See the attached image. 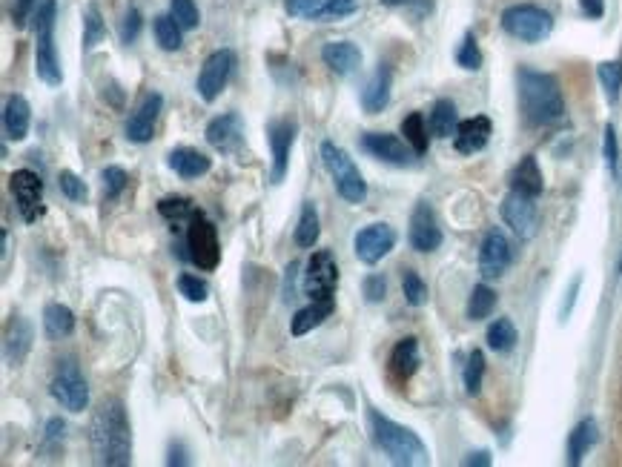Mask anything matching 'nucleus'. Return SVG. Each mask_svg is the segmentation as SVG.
I'll use <instances>...</instances> for the list:
<instances>
[{
  "label": "nucleus",
  "instance_id": "obj_18",
  "mask_svg": "<svg viewBox=\"0 0 622 467\" xmlns=\"http://www.w3.org/2000/svg\"><path fill=\"white\" fill-rule=\"evenodd\" d=\"M207 144L221 152V155H236L241 144H244V118L238 112H224L213 118L207 129H204Z\"/></svg>",
  "mask_w": 622,
  "mask_h": 467
},
{
  "label": "nucleus",
  "instance_id": "obj_13",
  "mask_svg": "<svg viewBox=\"0 0 622 467\" xmlns=\"http://www.w3.org/2000/svg\"><path fill=\"white\" fill-rule=\"evenodd\" d=\"M534 201H537V198L522 195V192L514 190L508 192L505 201H502V218H505V224H508L522 241L534 238L539 230V210Z\"/></svg>",
  "mask_w": 622,
  "mask_h": 467
},
{
  "label": "nucleus",
  "instance_id": "obj_32",
  "mask_svg": "<svg viewBox=\"0 0 622 467\" xmlns=\"http://www.w3.org/2000/svg\"><path fill=\"white\" fill-rule=\"evenodd\" d=\"M319 235H322V227H319L316 204H313V201H304V204H301L299 224H296V244H299L301 250H310V247H316Z\"/></svg>",
  "mask_w": 622,
  "mask_h": 467
},
{
  "label": "nucleus",
  "instance_id": "obj_35",
  "mask_svg": "<svg viewBox=\"0 0 622 467\" xmlns=\"http://www.w3.org/2000/svg\"><path fill=\"white\" fill-rule=\"evenodd\" d=\"M496 310V293L488 284H476L468 298V319L485 321Z\"/></svg>",
  "mask_w": 622,
  "mask_h": 467
},
{
  "label": "nucleus",
  "instance_id": "obj_47",
  "mask_svg": "<svg viewBox=\"0 0 622 467\" xmlns=\"http://www.w3.org/2000/svg\"><path fill=\"white\" fill-rule=\"evenodd\" d=\"M58 187H61V192H64L69 201H75V204L86 201V195H89L84 181H81L75 172H69V170H64L61 175H58Z\"/></svg>",
  "mask_w": 622,
  "mask_h": 467
},
{
  "label": "nucleus",
  "instance_id": "obj_53",
  "mask_svg": "<svg viewBox=\"0 0 622 467\" xmlns=\"http://www.w3.org/2000/svg\"><path fill=\"white\" fill-rule=\"evenodd\" d=\"M35 3L38 0H15V9H12V21L18 29L26 26V21H32V12H35Z\"/></svg>",
  "mask_w": 622,
  "mask_h": 467
},
{
  "label": "nucleus",
  "instance_id": "obj_12",
  "mask_svg": "<svg viewBox=\"0 0 622 467\" xmlns=\"http://www.w3.org/2000/svg\"><path fill=\"white\" fill-rule=\"evenodd\" d=\"M393 247H396V230L390 224H385V221L367 224L365 230H359L356 238H353V253L367 267L379 264Z\"/></svg>",
  "mask_w": 622,
  "mask_h": 467
},
{
  "label": "nucleus",
  "instance_id": "obj_51",
  "mask_svg": "<svg viewBox=\"0 0 622 467\" xmlns=\"http://www.w3.org/2000/svg\"><path fill=\"white\" fill-rule=\"evenodd\" d=\"M324 6V0H287V15L290 18H313Z\"/></svg>",
  "mask_w": 622,
  "mask_h": 467
},
{
  "label": "nucleus",
  "instance_id": "obj_38",
  "mask_svg": "<svg viewBox=\"0 0 622 467\" xmlns=\"http://www.w3.org/2000/svg\"><path fill=\"white\" fill-rule=\"evenodd\" d=\"M107 38V26H104V18L98 12L95 3H89L84 12V49H95L98 43Z\"/></svg>",
  "mask_w": 622,
  "mask_h": 467
},
{
  "label": "nucleus",
  "instance_id": "obj_6",
  "mask_svg": "<svg viewBox=\"0 0 622 467\" xmlns=\"http://www.w3.org/2000/svg\"><path fill=\"white\" fill-rule=\"evenodd\" d=\"M502 29L516 41L539 43L554 32V18L534 3H516L502 12Z\"/></svg>",
  "mask_w": 622,
  "mask_h": 467
},
{
  "label": "nucleus",
  "instance_id": "obj_48",
  "mask_svg": "<svg viewBox=\"0 0 622 467\" xmlns=\"http://www.w3.org/2000/svg\"><path fill=\"white\" fill-rule=\"evenodd\" d=\"M602 155H605V167L611 175H617V164H620V147H617V129L605 127V141H602Z\"/></svg>",
  "mask_w": 622,
  "mask_h": 467
},
{
  "label": "nucleus",
  "instance_id": "obj_56",
  "mask_svg": "<svg viewBox=\"0 0 622 467\" xmlns=\"http://www.w3.org/2000/svg\"><path fill=\"white\" fill-rule=\"evenodd\" d=\"M167 465L170 467H187L190 465V459H187V450L181 442H172L170 445V456H167Z\"/></svg>",
  "mask_w": 622,
  "mask_h": 467
},
{
  "label": "nucleus",
  "instance_id": "obj_2",
  "mask_svg": "<svg viewBox=\"0 0 622 467\" xmlns=\"http://www.w3.org/2000/svg\"><path fill=\"white\" fill-rule=\"evenodd\" d=\"M519 81V104H522V115L531 127H551L565 118V98L559 81L548 72H537V69H519L516 75Z\"/></svg>",
  "mask_w": 622,
  "mask_h": 467
},
{
  "label": "nucleus",
  "instance_id": "obj_5",
  "mask_svg": "<svg viewBox=\"0 0 622 467\" xmlns=\"http://www.w3.org/2000/svg\"><path fill=\"white\" fill-rule=\"evenodd\" d=\"M322 161L327 172L333 175V184H336V190L344 201L347 204H362L367 198V181L362 178L356 161L342 147H336L333 141L322 144Z\"/></svg>",
  "mask_w": 622,
  "mask_h": 467
},
{
  "label": "nucleus",
  "instance_id": "obj_54",
  "mask_svg": "<svg viewBox=\"0 0 622 467\" xmlns=\"http://www.w3.org/2000/svg\"><path fill=\"white\" fill-rule=\"evenodd\" d=\"M385 6H393V9H413L419 15H425L433 9V0H382Z\"/></svg>",
  "mask_w": 622,
  "mask_h": 467
},
{
  "label": "nucleus",
  "instance_id": "obj_22",
  "mask_svg": "<svg viewBox=\"0 0 622 467\" xmlns=\"http://www.w3.org/2000/svg\"><path fill=\"white\" fill-rule=\"evenodd\" d=\"M419 364H422V356H419V341L413 339V336H408V339L399 341V344L393 347V353H390V361H387L390 379H393L396 384L410 382V379L416 376Z\"/></svg>",
  "mask_w": 622,
  "mask_h": 467
},
{
  "label": "nucleus",
  "instance_id": "obj_46",
  "mask_svg": "<svg viewBox=\"0 0 622 467\" xmlns=\"http://www.w3.org/2000/svg\"><path fill=\"white\" fill-rule=\"evenodd\" d=\"M178 290H181V296L187 298V301H193V304H201L210 296V287L198 276H190V273L178 276Z\"/></svg>",
  "mask_w": 622,
  "mask_h": 467
},
{
  "label": "nucleus",
  "instance_id": "obj_52",
  "mask_svg": "<svg viewBox=\"0 0 622 467\" xmlns=\"http://www.w3.org/2000/svg\"><path fill=\"white\" fill-rule=\"evenodd\" d=\"M580 287H582V276H577L571 281V287H568V296L562 301V310H559V319L568 321L571 319V313H574V304H577V296H580Z\"/></svg>",
  "mask_w": 622,
  "mask_h": 467
},
{
  "label": "nucleus",
  "instance_id": "obj_30",
  "mask_svg": "<svg viewBox=\"0 0 622 467\" xmlns=\"http://www.w3.org/2000/svg\"><path fill=\"white\" fill-rule=\"evenodd\" d=\"M597 442V422L594 419H582L580 425L571 430L568 436V465H582V459L588 456V450Z\"/></svg>",
  "mask_w": 622,
  "mask_h": 467
},
{
  "label": "nucleus",
  "instance_id": "obj_27",
  "mask_svg": "<svg viewBox=\"0 0 622 467\" xmlns=\"http://www.w3.org/2000/svg\"><path fill=\"white\" fill-rule=\"evenodd\" d=\"M511 190L522 192V195H531V198H539V195H542V190H545V178H542V170H539L534 155H525V158L514 167V172H511Z\"/></svg>",
  "mask_w": 622,
  "mask_h": 467
},
{
  "label": "nucleus",
  "instance_id": "obj_16",
  "mask_svg": "<svg viewBox=\"0 0 622 467\" xmlns=\"http://www.w3.org/2000/svg\"><path fill=\"white\" fill-rule=\"evenodd\" d=\"M296 124L287 118H276L267 124V141L273 149V167H270V181L281 184L284 175L290 170V149L296 144Z\"/></svg>",
  "mask_w": 622,
  "mask_h": 467
},
{
  "label": "nucleus",
  "instance_id": "obj_14",
  "mask_svg": "<svg viewBox=\"0 0 622 467\" xmlns=\"http://www.w3.org/2000/svg\"><path fill=\"white\" fill-rule=\"evenodd\" d=\"M359 144L367 155H373L376 161L393 164V167H410L416 158L408 141H402L399 135H390V132H365Z\"/></svg>",
  "mask_w": 622,
  "mask_h": 467
},
{
  "label": "nucleus",
  "instance_id": "obj_44",
  "mask_svg": "<svg viewBox=\"0 0 622 467\" xmlns=\"http://www.w3.org/2000/svg\"><path fill=\"white\" fill-rule=\"evenodd\" d=\"M101 181H104V198L115 201V198H121V192L127 190L129 175L121 167H107V170L101 172Z\"/></svg>",
  "mask_w": 622,
  "mask_h": 467
},
{
  "label": "nucleus",
  "instance_id": "obj_10",
  "mask_svg": "<svg viewBox=\"0 0 622 467\" xmlns=\"http://www.w3.org/2000/svg\"><path fill=\"white\" fill-rule=\"evenodd\" d=\"M233 69H236V52L233 49L213 52L201 66V72H198V84H195L198 86V95L207 104L218 101V95L224 92V86L230 84V78H233Z\"/></svg>",
  "mask_w": 622,
  "mask_h": 467
},
{
  "label": "nucleus",
  "instance_id": "obj_59",
  "mask_svg": "<svg viewBox=\"0 0 622 467\" xmlns=\"http://www.w3.org/2000/svg\"><path fill=\"white\" fill-rule=\"evenodd\" d=\"M465 465H468V467H488V465H491V453H488V450H479V453H471V456L465 459Z\"/></svg>",
  "mask_w": 622,
  "mask_h": 467
},
{
  "label": "nucleus",
  "instance_id": "obj_55",
  "mask_svg": "<svg viewBox=\"0 0 622 467\" xmlns=\"http://www.w3.org/2000/svg\"><path fill=\"white\" fill-rule=\"evenodd\" d=\"M64 430H66V425L61 422V419H49V425H46V436H43V447L58 445V442L64 439Z\"/></svg>",
  "mask_w": 622,
  "mask_h": 467
},
{
  "label": "nucleus",
  "instance_id": "obj_31",
  "mask_svg": "<svg viewBox=\"0 0 622 467\" xmlns=\"http://www.w3.org/2000/svg\"><path fill=\"white\" fill-rule=\"evenodd\" d=\"M430 132L436 138H451L459 129V115H456V104L448 98H439L433 109H430Z\"/></svg>",
  "mask_w": 622,
  "mask_h": 467
},
{
  "label": "nucleus",
  "instance_id": "obj_58",
  "mask_svg": "<svg viewBox=\"0 0 622 467\" xmlns=\"http://www.w3.org/2000/svg\"><path fill=\"white\" fill-rule=\"evenodd\" d=\"M296 273H299V264H290V267H287V276H284V298H287V301H290V298H296V293H293Z\"/></svg>",
  "mask_w": 622,
  "mask_h": 467
},
{
  "label": "nucleus",
  "instance_id": "obj_7",
  "mask_svg": "<svg viewBox=\"0 0 622 467\" xmlns=\"http://www.w3.org/2000/svg\"><path fill=\"white\" fill-rule=\"evenodd\" d=\"M49 393L69 413H84L86 407H89V384H86L78 361H58V370H55L52 384H49Z\"/></svg>",
  "mask_w": 622,
  "mask_h": 467
},
{
  "label": "nucleus",
  "instance_id": "obj_15",
  "mask_svg": "<svg viewBox=\"0 0 622 467\" xmlns=\"http://www.w3.org/2000/svg\"><path fill=\"white\" fill-rule=\"evenodd\" d=\"M514 261V250H511V241L502 230H491L482 241V250H479V273L485 281H494L508 273Z\"/></svg>",
  "mask_w": 622,
  "mask_h": 467
},
{
  "label": "nucleus",
  "instance_id": "obj_42",
  "mask_svg": "<svg viewBox=\"0 0 622 467\" xmlns=\"http://www.w3.org/2000/svg\"><path fill=\"white\" fill-rule=\"evenodd\" d=\"M359 0H324V6L313 15V21H342L356 15Z\"/></svg>",
  "mask_w": 622,
  "mask_h": 467
},
{
  "label": "nucleus",
  "instance_id": "obj_39",
  "mask_svg": "<svg viewBox=\"0 0 622 467\" xmlns=\"http://www.w3.org/2000/svg\"><path fill=\"white\" fill-rule=\"evenodd\" d=\"M597 75H600V84L605 89V98L608 104H617L622 89V64L620 61H608V64L597 66Z\"/></svg>",
  "mask_w": 622,
  "mask_h": 467
},
{
  "label": "nucleus",
  "instance_id": "obj_28",
  "mask_svg": "<svg viewBox=\"0 0 622 467\" xmlns=\"http://www.w3.org/2000/svg\"><path fill=\"white\" fill-rule=\"evenodd\" d=\"M333 307H336V304H333V298H330V301H310L307 307H301L299 313L293 316V324H290L293 336L301 339V336L313 333L316 327H322L324 321L330 319Z\"/></svg>",
  "mask_w": 622,
  "mask_h": 467
},
{
  "label": "nucleus",
  "instance_id": "obj_37",
  "mask_svg": "<svg viewBox=\"0 0 622 467\" xmlns=\"http://www.w3.org/2000/svg\"><path fill=\"white\" fill-rule=\"evenodd\" d=\"M158 213L164 215L167 221H172V224H178V221H193V215L198 210H195V204L190 198L175 195V198H161L158 201Z\"/></svg>",
  "mask_w": 622,
  "mask_h": 467
},
{
  "label": "nucleus",
  "instance_id": "obj_33",
  "mask_svg": "<svg viewBox=\"0 0 622 467\" xmlns=\"http://www.w3.org/2000/svg\"><path fill=\"white\" fill-rule=\"evenodd\" d=\"M402 135L408 141L410 147L416 155H425L430 147V135H428V124H425V115L422 112H410L408 118L402 121Z\"/></svg>",
  "mask_w": 622,
  "mask_h": 467
},
{
  "label": "nucleus",
  "instance_id": "obj_25",
  "mask_svg": "<svg viewBox=\"0 0 622 467\" xmlns=\"http://www.w3.org/2000/svg\"><path fill=\"white\" fill-rule=\"evenodd\" d=\"M167 167H170L178 178L193 181V178H201V175H207V172L213 170V161H210L204 152H198V149L178 147L167 155Z\"/></svg>",
  "mask_w": 622,
  "mask_h": 467
},
{
  "label": "nucleus",
  "instance_id": "obj_43",
  "mask_svg": "<svg viewBox=\"0 0 622 467\" xmlns=\"http://www.w3.org/2000/svg\"><path fill=\"white\" fill-rule=\"evenodd\" d=\"M456 64L462 66V69H468V72H476L482 66V52H479V43H476L471 32L462 38L459 49H456Z\"/></svg>",
  "mask_w": 622,
  "mask_h": 467
},
{
  "label": "nucleus",
  "instance_id": "obj_1",
  "mask_svg": "<svg viewBox=\"0 0 622 467\" xmlns=\"http://www.w3.org/2000/svg\"><path fill=\"white\" fill-rule=\"evenodd\" d=\"M89 439H92V453L98 465H132V430H129L127 410L118 399H109L95 410L92 425H89Z\"/></svg>",
  "mask_w": 622,
  "mask_h": 467
},
{
  "label": "nucleus",
  "instance_id": "obj_4",
  "mask_svg": "<svg viewBox=\"0 0 622 467\" xmlns=\"http://www.w3.org/2000/svg\"><path fill=\"white\" fill-rule=\"evenodd\" d=\"M55 0H38L35 12H32V32H35V72L46 86H61L64 72H61V61L55 52Z\"/></svg>",
  "mask_w": 622,
  "mask_h": 467
},
{
  "label": "nucleus",
  "instance_id": "obj_21",
  "mask_svg": "<svg viewBox=\"0 0 622 467\" xmlns=\"http://www.w3.org/2000/svg\"><path fill=\"white\" fill-rule=\"evenodd\" d=\"M491 135H494L491 118L476 115V118H468V121H459V129L453 135V147H456V152H462V155H473V152L488 147Z\"/></svg>",
  "mask_w": 622,
  "mask_h": 467
},
{
  "label": "nucleus",
  "instance_id": "obj_49",
  "mask_svg": "<svg viewBox=\"0 0 622 467\" xmlns=\"http://www.w3.org/2000/svg\"><path fill=\"white\" fill-rule=\"evenodd\" d=\"M362 293H365L367 304H379V301H385L387 278L382 276V273H373V276H367L365 284H362Z\"/></svg>",
  "mask_w": 622,
  "mask_h": 467
},
{
  "label": "nucleus",
  "instance_id": "obj_24",
  "mask_svg": "<svg viewBox=\"0 0 622 467\" xmlns=\"http://www.w3.org/2000/svg\"><path fill=\"white\" fill-rule=\"evenodd\" d=\"M322 61L330 72H336V75L344 78V75H353L362 66V49L350 41H330L324 43Z\"/></svg>",
  "mask_w": 622,
  "mask_h": 467
},
{
  "label": "nucleus",
  "instance_id": "obj_26",
  "mask_svg": "<svg viewBox=\"0 0 622 467\" xmlns=\"http://www.w3.org/2000/svg\"><path fill=\"white\" fill-rule=\"evenodd\" d=\"M29 124H32V109L23 95H12L3 107V132L6 141H23L29 135Z\"/></svg>",
  "mask_w": 622,
  "mask_h": 467
},
{
  "label": "nucleus",
  "instance_id": "obj_9",
  "mask_svg": "<svg viewBox=\"0 0 622 467\" xmlns=\"http://www.w3.org/2000/svg\"><path fill=\"white\" fill-rule=\"evenodd\" d=\"M339 287V264L330 250H319V253L310 255L307 261V273H304V296L310 301H330L333 293Z\"/></svg>",
  "mask_w": 622,
  "mask_h": 467
},
{
  "label": "nucleus",
  "instance_id": "obj_57",
  "mask_svg": "<svg viewBox=\"0 0 622 467\" xmlns=\"http://www.w3.org/2000/svg\"><path fill=\"white\" fill-rule=\"evenodd\" d=\"M582 12L588 15V18H602V12H605V0H580Z\"/></svg>",
  "mask_w": 622,
  "mask_h": 467
},
{
  "label": "nucleus",
  "instance_id": "obj_20",
  "mask_svg": "<svg viewBox=\"0 0 622 467\" xmlns=\"http://www.w3.org/2000/svg\"><path fill=\"white\" fill-rule=\"evenodd\" d=\"M32 341H35L32 324L23 319V316H12V319L6 321V330H3V361L9 367L23 364V359L32 350Z\"/></svg>",
  "mask_w": 622,
  "mask_h": 467
},
{
  "label": "nucleus",
  "instance_id": "obj_11",
  "mask_svg": "<svg viewBox=\"0 0 622 467\" xmlns=\"http://www.w3.org/2000/svg\"><path fill=\"white\" fill-rule=\"evenodd\" d=\"M9 187H12V195H15V204H18V213H21L23 221H26V224H35L43 213L41 175L32 170L12 172Z\"/></svg>",
  "mask_w": 622,
  "mask_h": 467
},
{
  "label": "nucleus",
  "instance_id": "obj_36",
  "mask_svg": "<svg viewBox=\"0 0 622 467\" xmlns=\"http://www.w3.org/2000/svg\"><path fill=\"white\" fill-rule=\"evenodd\" d=\"M152 32H155V41L161 49H167V52L181 49V23L175 21L172 15H158L152 21Z\"/></svg>",
  "mask_w": 622,
  "mask_h": 467
},
{
  "label": "nucleus",
  "instance_id": "obj_17",
  "mask_svg": "<svg viewBox=\"0 0 622 467\" xmlns=\"http://www.w3.org/2000/svg\"><path fill=\"white\" fill-rule=\"evenodd\" d=\"M408 238L410 247L416 253H433V250L442 247V227H439L436 213H433V207H430L428 201H419L413 215H410Z\"/></svg>",
  "mask_w": 622,
  "mask_h": 467
},
{
  "label": "nucleus",
  "instance_id": "obj_8",
  "mask_svg": "<svg viewBox=\"0 0 622 467\" xmlns=\"http://www.w3.org/2000/svg\"><path fill=\"white\" fill-rule=\"evenodd\" d=\"M187 250H190V261H193L198 270H204V273H213L215 267H218V261H221V247H218L215 224L201 213H195L193 221H190Z\"/></svg>",
  "mask_w": 622,
  "mask_h": 467
},
{
  "label": "nucleus",
  "instance_id": "obj_29",
  "mask_svg": "<svg viewBox=\"0 0 622 467\" xmlns=\"http://www.w3.org/2000/svg\"><path fill=\"white\" fill-rule=\"evenodd\" d=\"M43 330H46V339H66L72 336L75 330V313L66 307V304H46L43 307Z\"/></svg>",
  "mask_w": 622,
  "mask_h": 467
},
{
  "label": "nucleus",
  "instance_id": "obj_3",
  "mask_svg": "<svg viewBox=\"0 0 622 467\" xmlns=\"http://www.w3.org/2000/svg\"><path fill=\"white\" fill-rule=\"evenodd\" d=\"M367 422H370V433H373L376 447L385 453L393 465L399 467L428 465L430 462L428 447H425V442H422L410 427L387 419L385 413H379L376 407H367Z\"/></svg>",
  "mask_w": 622,
  "mask_h": 467
},
{
  "label": "nucleus",
  "instance_id": "obj_45",
  "mask_svg": "<svg viewBox=\"0 0 622 467\" xmlns=\"http://www.w3.org/2000/svg\"><path fill=\"white\" fill-rule=\"evenodd\" d=\"M170 15L181 23V29H195V26L201 23V15H198L195 0H172Z\"/></svg>",
  "mask_w": 622,
  "mask_h": 467
},
{
  "label": "nucleus",
  "instance_id": "obj_50",
  "mask_svg": "<svg viewBox=\"0 0 622 467\" xmlns=\"http://www.w3.org/2000/svg\"><path fill=\"white\" fill-rule=\"evenodd\" d=\"M138 32H141V12L132 6L127 15H124V21H121V41L127 43H135L138 41Z\"/></svg>",
  "mask_w": 622,
  "mask_h": 467
},
{
  "label": "nucleus",
  "instance_id": "obj_19",
  "mask_svg": "<svg viewBox=\"0 0 622 467\" xmlns=\"http://www.w3.org/2000/svg\"><path fill=\"white\" fill-rule=\"evenodd\" d=\"M164 109V98L158 92L144 95V101L138 104V109L129 115L127 121V138L132 144H150L152 135H155V124H158V115Z\"/></svg>",
  "mask_w": 622,
  "mask_h": 467
},
{
  "label": "nucleus",
  "instance_id": "obj_40",
  "mask_svg": "<svg viewBox=\"0 0 622 467\" xmlns=\"http://www.w3.org/2000/svg\"><path fill=\"white\" fill-rule=\"evenodd\" d=\"M482 379H485V353L473 350L471 356H468V364H465V393L468 396H479Z\"/></svg>",
  "mask_w": 622,
  "mask_h": 467
},
{
  "label": "nucleus",
  "instance_id": "obj_34",
  "mask_svg": "<svg viewBox=\"0 0 622 467\" xmlns=\"http://www.w3.org/2000/svg\"><path fill=\"white\" fill-rule=\"evenodd\" d=\"M519 341V333H516L514 321L511 319H496L491 327H488V347L494 353H511Z\"/></svg>",
  "mask_w": 622,
  "mask_h": 467
},
{
  "label": "nucleus",
  "instance_id": "obj_23",
  "mask_svg": "<svg viewBox=\"0 0 622 467\" xmlns=\"http://www.w3.org/2000/svg\"><path fill=\"white\" fill-rule=\"evenodd\" d=\"M390 86H393V72L387 64H379L373 69V75L367 78L365 89H362V109L367 115L385 112L387 104H390Z\"/></svg>",
  "mask_w": 622,
  "mask_h": 467
},
{
  "label": "nucleus",
  "instance_id": "obj_41",
  "mask_svg": "<svg viewBox=\"0 0 622 467\" xmlns=\"http://www.w3.org/2000/svg\"><path fill=\"white\" fill-rule=\"evenodd\" d=\"M402 293H405V301H408L410 307L428 304V284L422 281V276L416 270H405V276H402Z\"/></svg>",
  "mask_w": 622,
  "mask_h": 467
}]
</instances>
